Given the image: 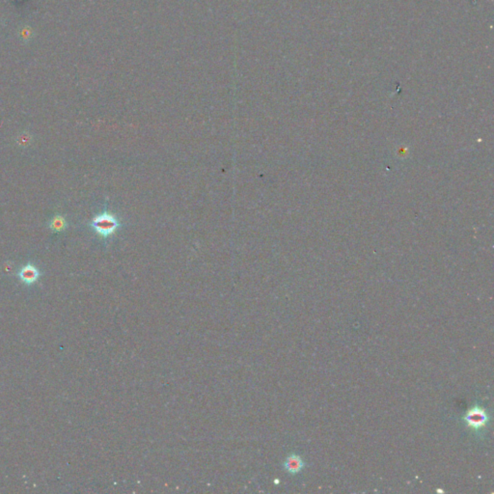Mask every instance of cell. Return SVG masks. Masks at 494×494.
Wrapping results in <instances>:
<instances>
[{
    "instance_id": "6da1fadb",
    "label": "cell",
    "mask_w": 494,
    "mask_h": 494,
    "mask_svg": "<svg viewBox=\"0 0 494 494\" xmlns=\"http://www.w3.org/2000/svg\"><path fill=\"white\" fill-rule=\"evenodd\" d=\"M90 226L101 238L107 239L116 233L120 227V222L114 215L103 212L92 219Z\"/></svg>"
},
{
    "instance_id": "7a4b0ae2",
    "label": "cell",
    "mask_w": 494,
    "mask_h": 494,
    "mask_svg": "<svg viewBox=\"0 0 494 494\" xmlns=\"http://www.w3.org/2000/svg\"><path fill=\"white\" fill-rule=\"evenodd\" d=\"M463 419L465 421L467 427H469L472 430L478 432L488 425L489 420H490V416H489L488 412L486 411V409H484L483 407H481L479 405H476V406L470 408L469 410L465 413Z\"/></svg>"
},
{
    "instance_id": "3957f363",
    "label": "cell",
    "mask_w": 494,
    "mask_h": 494,
    "mask_svg": "<svg viewBox=\"0 0 494 494\" xmlns=\"http://www.w3.org/2000/svg\"><path fill=\"white\" fill-rule=\"evenodd\" d=\"M19 278L25 285H32L41 276L40 271L32 264H27L25 267L22 268V270L18 273Z\"/></svg>"
},
{
    "instance_id": "277c9868",
    "label": "cell",
    "mask_w": 494,
    "mask_h": 494,
    "mask_svg": "<svg viewBox=\"0 0 494 494\" xmlns=\"http://www.w3.org/2000/svg\"><path fill=\"white\" fill-rule=\"evenodd\" d=\"M303 467H304V462L297 455L289 456L284 463V468L291 474L299 473L303 469Z\"/></svg>"
},
{
    "instance_id": "5b68a950",
    "label": "cell",
    "mask_w": 494,
    "mask_h": 494,
    "mask_svg": "<svg viewBox=\"0 0 494 494\" xmlns=\"http://www.w3.org/2000/svg\"><path fill=\"white\" fill-rule=\"evenodd\" d=\"M67 226V222L65 218L61 216H55L50 222V228L54 232H61L63 231Z\"/></svg>"
}]
</instances>
